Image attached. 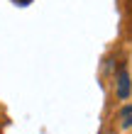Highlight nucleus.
Segmentation results:
<instances>
[{
  "label": "nucleus",
  "instance_id": "3",
  "mask_svg": "<svg viewBox=\"0 0 132 134\" xmlns=\"http://www.w3.org/2000/svg\"><path fill=\"white\" fill-rule=\"evenodd\" d=\"M17 3H20V5H27V3H29V0H17Z\"/></svg>",
  "mask_w": 132,
  "mask_h": 134
},
{
  "label": "nucleus",
  "instance_id": "1",
  "mask_svg": "<svg viewBox=\"0 0 132 134\" xmlns=\"http://www.w3.org/2000/svg\"><path fill=\"white\" fill-rule=\"evenodd\" d=\"M130 90H132V83H130V76L125 73V71H120V76H118V95L125 100L130 98Z\"/></svg>",
  "mask_w": 132,
  "mask_h": 134
},
{
  "label": "nucleus",
  "instance_id": "2",
  "mask_svg": "<svg viewBox=\"0 0 132 134\" xmlns=\"http://www.w3.org/2000/svg\"><path fill=\"white\" fill-rule=\"evenodd\" d=\"M122 127H132V105L122 110Z\"/></svg>",
  "mask_w": 132,
  "mask_h": 134
}]
</instances>
